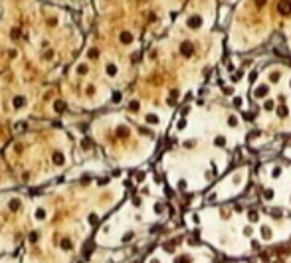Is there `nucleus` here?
<instances>
[{
    "label": "nucleus",
    "mask_w": 291,
    "mask_h": 263,
    "mask_svg": "<svg viewBox=\"0 0 291 263\" xmlns=\"http://www.w3.org/2000/svg\"><path fill=\"white\" fill-rule=\"evenodd\" d=\"M273 107H275V105H273V101H265V109H267V111H271Z\"/></svg>",
    "instance_id": "obj_5"
},
{
    "label": "nucleus",
    "mask_w": 291,
    "mask_h": 263,
    "mask_svg": "<svg viewBox=\"0 0 291 263\" xmlns=\"http://www.w3.org/2000/svg\"><path fill=\"white\" fill-rule=\"evenodd\" d=\"M279 12H281V14L291 12V2H289V0H285V2H281V4H279Z\"/></svg>",
    "instance_id": "obj_1"
},
{
    "label": "nucleus",
    "mask_w": 291,
    "mask_h": 263,
    "mask_svg": "<svg viewBox=\"0 0 291 263\" xmlns=\"http://www.w3.org/2000/svg\"><path fill=\"white\" fill-rule=\"evenodd\" d=\"M200 22H202V20L198 18V16H196V18H190V20H188V24H190V26H200Z\"/></svg>",
    "instance_id": "obj_3"
},
{
    "label": "nucleus",
    "mask_w": 291,
    "mask_h": 263,
    "mask_svg": "<svg viewBox=\"0 0 291 263\" xmlns=\"http://www.w3.org/2000/svg\"><path fill=\"white\" fill-rule=\"evenodd\" d=\"M269 79H271V81H279V73H277V71H275V73H271Z\"/></svg>",
    "instance_id": "obj_4"
},
{
    "label": "nucleus",
    "mask_w": 291,
    "mask_h": 263,
    "mask_svg": "<svg viewBox=\"0 0 291 263\" xmlns=\"http://www.w3.org/2000/svg\"><path fill=\"white\" fill-rule=\"evenodd\" d=\"M256 97H259V99H261V97H267V87H265V85L258 87V89H256Z\"/></svg>",
    "instance_id": "obj_2"
}]
</instances>
